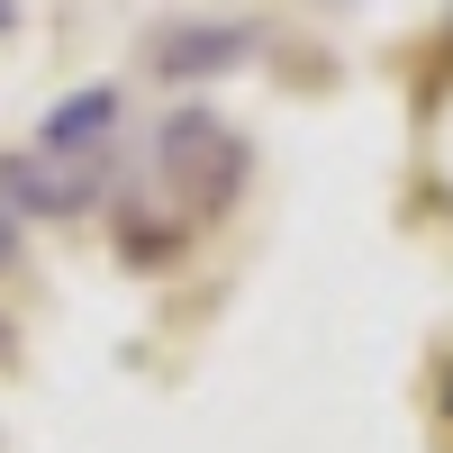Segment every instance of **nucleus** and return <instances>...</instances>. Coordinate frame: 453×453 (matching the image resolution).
<instances>
[{
  "label": "nucleus",
  "mask_w": 453,
  "mask_h": 453,
  "mask_svg": "<svg viewBox=\"0 0 453 453\" xmlns=\"http://www.w3.org/2000/svg\"><path fill=\"white\" fill-rule=\"evenodd\" d=\"M245 173H254V145L218 119V109H173V119L155 127V181L181 200V218H218L226 200L245 191Z\"/></svg>",
  "instance_id": "f257e3e1"
},
{
  "label": "nucleus",
  "mask_w": 453,
  "mask_h": 453,
  "mask_svg": "<svg viewBox=\"0 0 453 453\" xmlns=\"http://www.w3.org/2000/svg\"><path fill=\"white\" fill-rule=\"evenodd\" d=\"M100 200V164H64V155H0V209L27 218H82Z\"/></svg>",
  "instance_id": "f03ea898"
},
{
  "label": "nucleus",
  "mask_w": 453,
  "mask_h": 453,
  "mask_svg": "<svg viewBox=\"0 0 453 453\" xmlns=\"http://www.w3.org/2000/svg\"><path fill=\"white\" fill-rule=\"evenodd\" d=\"M119 136V82H82L46 109L36 127V155H64V164H100V145Z\"/></svg>",
  "instance_id": "7ed1b4c3"
},
{
  "label": "nucleus",
  "mask_w": 453,
  "mask_h": 453,
  "mask_svg": "<svg viewBox=\"0 0 453 453\" xmlns=\"http://www.w3.org/2000/svg\"><path fill=\"white\" fill-rule=\"evenodd\" d=\"M254 55V27H164L155 73L164 82H209V73H236Z\"/></svg>",
  "instance_id": "20e7f679"
},
{
  "label": "nucleus",
  "mask_w": 453,
  "mask_h": 453,
  "mask_svg": "<svg viewBox=\"0 0 453 453\" xmlns=\"http://www.w3.org/2000/svg\"><path fill=\"white\" fill-rule=\"evenodd\" d=\"M10 263H19V218L0 209V273H10Z\"/></svg>",
  "instance_id": "39448f33"
},
{
  "label": "nucleus",
  "mask_w": 453,
  "mask_h": 453,
  "mask_svg": "<svg viewBox=\"0 0 453 453\" xmlns=\"http://www.w3.org/2000/svg\"><path fill=\"white\" fill-rule=\"evenodd\" d=\"M10 27H19V0H0V36H10Z\"/></svg>",
  "instance_id": "423d86ee"
}]
</instances>
